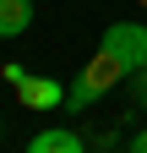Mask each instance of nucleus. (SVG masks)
I'll return each instance as SVG.
<instances>
[{"label":"nucleus","instance_id":"1","mask_svg":"<svg viewBox=\"0 0 147 153\" xmlns=\"http://www.w3.org/2000/svg\"><path fill=\"white\" fill-rule=\"evenodd\" d=\"M125 76H131V71H125V60H120V55L98 49L93 60H87V71L65 88V109H76V115H82V109H93L109 88H120V82H125Z\"/></svg>","mask_w":147,"mask_h":153},{"label":"nucleus","instance_id":"2","mask_svg":"<svg viewBox=\"0 0 147 153\" xmlns=\"http://www.w3.org/2000/svg\"><path fill=\"white\" fill-rule=\"evenodd\" d=\"M98 49L120 55L131 76H136V71H147V27H142V22H109V27H104V38H98Z\"/></svg>","mask_w":147,"mask_h":153},{"label":"nucleus","instance_id":"3","mask_svg":"<svg viewBox=\"0 0 147 153\" xmlns=\"http://www.w3.org/2000/svg\"><path fill=\"white\" fill-rule=\"evenodd\" d=\"M16 104H22V109H60V104H65V88L54 82V76L27 71V82L16 88Z\"/></svg>","mask_w":147,"mask_h":153},{"label":"nucleus","instance_id":"4","mask_svg":"<svg viewBox=\"0 0 147 153\" xmlns=\"http://www.w3.org/2000/svg\"><path fill=\"white\" fill-rule=\"evenodd\" d=\"M27 153H87V148H82V137H76V131L49 126V131H38V137L27 142Z\"/></svg>","mask_w":147,"mask_h":153},{"label":"nucleus","instance_id":"5","mask_svg":"<svg viewBox=\"0 0 147 153\" xmlns=\"http://www.w3.org/2000/svg\"><path fill=\"white\" fill-rule=\"evenodd\" d=\"M33 27V0H0V38H22Z\"/></svg>","mask_w":147,"mask_h":153},{"label":"nucleus","instance_id":"6","mask_svg":"<svg viewBox=\"0 0 147 153\" xmlns=\"http://www.w3.org/2000/svg\"><path fill=\"white\" fill-rule=\"evenodd\" d=\"M0 76H6L11 88H22V82H27V66H16V60H6V66H0Z\"/></svg>","mask_w":147,"mask_h":153},{"label":"nucleus","instance_id":"7","mask_svg":"<svg viewBox=\"0 0 147 153\" xmlns=\"http://www.w3.org/2000/svg\"><path fill=\"white\" fill-rule=\"evenodd\" d=\"M125 153H147V126H136V137L125 142Z\"/></svg>","mask_w":147,"mask_h":153},{"label":"nucleus","instance_id":"8","mask_svg":"<svg viewBox=\"0 0 147 153\" xmlns=\"http://www.w3.org/2000/svg\"><path fill=\"white\" fill-rule=\"evenodd\" d=\"M136 99H142V109H147V71H136Z\"/></svg>","mask_w":147,"mask_h":153},{"label":"nucleus","instance_id":"9","mask_svg":"<svg viewBox=\"0 0 147 153\" xmlns=\"http://www.w3.org/2000/svg\"><path fill=\"white\" fill-rule=\"evenodd\" d=\"M136 6H142V11H147V0H136Z\"/></svg>","mask_w":147,"mask_h":153}]
</instances>
